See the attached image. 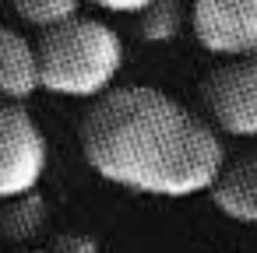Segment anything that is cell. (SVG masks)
<instances>
[{"instance_id":"cell-6","label":"cell","mask_w":257,"mask_h":253,"mask_svg":"<svg viewBox=\"0 0 257 253\" xmlns=\"http://www.w3.org/2000/svg\"><path fill=\"white\" fill-rule=\"evenodd\" d=\"M39 92V50L11 25H0V99L25 102Z\"/></svg>"},{"instance_id":"cell-13","label":"cell","mask_w":257,"mask_h":253,"mask_svg":"<svg viewBox=\"0 0 257 253\" xmlns=\"http://www.w3.org/2000/svg\"><path fill=\"white\" fill-rule=\"evenodd\" d=\"M22 253H50V249H22Z\"/></svg>"},{"instance_id":"cell-12","label":"cell","mask_w":257,"mask_h":253,"mask_svg":"<svg viewBox=\"0 0 257 253\" xmlns=\"http://www.w3.org/2000/svg\"><path fill=\"white\" fill-rule=\"evenodd\" d=\"M92 4L102 11H113V15H141L152 0H92Z\"/></svg>"},{"instance_id":"cell-8","label":"cell","mask_w":257,"mask_h":253,"mask_svg":"<svg viewBox=\"0 0 257 253\" xmlns=\"http://www.w3.org/2000/svg\"><path fill=\"white\" fill-rule=\"evenodd\" d=\"M46 221H50V204H46V197L39 190L11 197V200L0 204V239H8V242L39 239Z\"/></svg>"},{"instance_id":"cell-10","label":"cell","mask_w":257,"mask_h":253,"mask_svg":"<svg viewBox=\"0 0 257 253\" xmlns=\"http://www.w3.org/2000/svg\"><path fill=\"white\" fill-rule=\"evenodd\" d=\"M15 15L32 29H53L81 15V0H11Z\"/></svg>"},{"instance_id":"cell-3","label":"cell","mask_w":257,"mask_h":253,"mask_svg":"<svg viewBox=\"0 0 257 253\" xmlns=\"http://www.w3.org/2000/svg\"><path fill=\"white\" fill-rule=\"evenodd\" d=\"M50 144L25 102L0 99V200L32 193L46 172Z\"/></svg>"},{"instance_id":"cell-7","label":"cell","mask_w":257,"mask_h":253,"mask_svg":"<svg viewBox=\"0 0 257 253\" xmlns=\"http://www.w3.org/2000/svg\"><path fill=\"white\" fill-rule=\"evenodd\" d=\"M211 204L232 221L257 225V148L225 162L211 186Z\"/></svg>"},{"instance_id":"cell-9","label":"cell","mask_w":257,"mask_h":253,"mask_svg":"<svg viewBox=\"0 0 257 253\" xmlns=\"http://www.w3.org/2000/svg\"><path fill=\"white\" fill-rule=\"evenodd\" d=\"M183 29V11L180 0H152L138 15V32L145 43H173Z\"/></svg>"},{"instance_id":"cell-1","label":"cell","mask_w":257,"mask_h":253,"mask_svg":"<svg viewBox=\"0 0 257 253\" xmlns=\"http://www.w3.org/2000/svg\"><path fill=\"white\" fill-rule=\"evenodd\" d=\"M78 141L95 176L148 197L211 193L225 169L218 130L152 85H113L92 99Z\"/></svg>"},{"instance_id":"cell-11","label":"cell","mask_w":257,"mask_h":253,"mask_svg":"<svg viewBox=\"0 0 257 253\" xmlns=\"http://www.w3.org/2000/svg\"><path fill=\"white\" fill-rule=\"evenodd\" d=\"M50 253H99V242L88 232H60L53 235Z\"/></svg>"},{"instance_id":"cell-5","label":"cell","mask_w":257,"mask_h":253,"mask_svg":"<svg viewBox=\"0 0 257 253\" xmlns=\"http://www.w3.org/2000/svg\"><path fill=\"white\" fill-rule=\"evenodd\" d=\"M194 36L215 57L257 53V0H197Z\"/></svg>"},{"instance_id":"cell-4","label":"cell","mask_w":257,"mask_h":253,"mask_svg":"<svg viewBox=\"0 0 257 253\" xmlns=\"http://www.w3.org/2000/svg\"><path fill=\"white\" fill-rule=\"evenodd\" d=\"M201 102L218 134L257 137V53L225 57V64L204 78Z\"/></svg>"},{"instance_id":"cell-2","label":"cell","mask_w":257,"mask_h":253,"mask_svg":"<svg viewBox=\"0 0 257 253\" xmlns=\"http://www.w3.org/2000/svg\"><path fill=\"white\" fill-rule=\"evenodd\" d=\"M39 88L64 99H99L123 71V39L99 18H71L39 39Z\"/></svg>"}]
</instances>
